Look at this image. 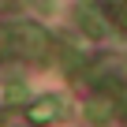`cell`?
I'll return each mask as SVG.
<instances>
[{
  "instance_id": "obj_1",
  "label": "cell",
  "mask_w": 127,
  "mask_h": 127,
  "mask_svg": "<svg viewBox=\"0 0 127 127\" xmlns=\"http://www.w3.org/2000/svg\"><path fill=\"white\" fill-rule=\"evenodd\" d=\"M0 45H4V52H15L23 60H45L52 49V37L34 23H8L0 30Z\"/></svg>"
},
{
  "instance_id": "obj_2",
  "label": "cell",
  "mask_w": 127,
  "mask_h": 127,
  "mask_svg": "<svg viewBox=\"0 0 127 127\" xmlns=\"http://www.w3.org/2000/svg\"><path fill=\"white\" fill-rule=\"evenodd\" d=\"M60 116H64V105H60V97H37V101H30V105H26V120H30L34 127L56 123Z\"/></svg>"
},
{
  "instance_id": "obj_3",
  "label": "cell",
  "mask_w": 127,
  "mask_h": 127,
  "mask_svg": "<svg viewBox=\"0 0 127 127\" xmlns=\"http://www.w3.org/2000/svg\"><path fill=\"white\" fill-rule=\"evenodd\" d=\"M79 26L90 34V37H105V23L97 19V11L90 4H79Z\"/></svg>"
},
{
  "instance_id": "obj_4",
  "label": "cell",
  "mask_w": 127,
  "mask_h": 127,
  "mask_svg": "<svg viewBox=\"0 0 127 127\" xmlns=\"http://www.w3.org/2000/svg\"><path fill=\"white\" fill-rule=\"evenodd\" d=\"M105 11H108V15H116V26H120V34L127 37V4H108Z\"/></svg>"
}]
</instances>
